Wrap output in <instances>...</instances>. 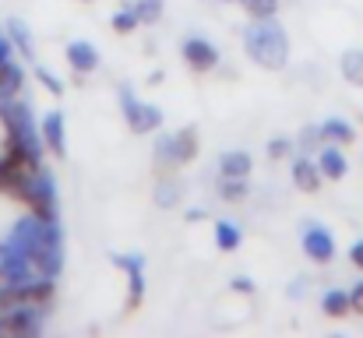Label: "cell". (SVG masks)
<instances>
[{
    "label": "cell",
    "mask_w": 363,
    "mask_h": 338,
    "mask_svg": "<svg viewBox=\"0 0 363 338\" xmlns=\"http://www.w3.org/2000/svg\"><path fill=\"white\" fill-rule=\"evenodd\" d=\"M187 219H191V222H198V219H205V212H201V208H191V212H187Z\"/></svg>",
    "instance_id": "cell-34"
},
{
    "label": "cell",
    "mask_w": 363,
    "mask_h": 338,
    "mask_svg": "<svg viewBox=\"0 0 363 338\" xmlns=\"http://www.w3.org/2000/svg\"><path fill=\"white\" fill-rule=\"evenodd\" d=\"M4 32H7L11 46H14L25 60H35V39H32V28H28L21 18H11V21L4 25Z\"/></svg>",
    "instance_id": "cell-14"
},
{
    "label": "cell",
    "mask_w": 363,
    "mask_h": 338,
    "mask_svg": "<svg viewBox=\"0 0 363 338\" xmlns=\"http://www.w3.org/2000/svg\"><path fill=\"white\" fill-rule=\"evenodd\" d=\"M18 201H25L32 215H39L46 222H57V187H53V180H50L46 169H39V173H32L25 180Z\"/></svg>",
    "instance_id": "cell-4"
},
{
    "label": "cell",
    "mask_w": 363,
    "mask_h": 338,
    "mask_svg": "<svg viewBox=\"0 0 363 338\" xmlns=\"http://www.w3.org/2000/svg\"><path fill=\"white\" fill-rule=\"evenodd\" d=\"M21 85H25V71H21V64H14V60L0 64V103L14 99V96L21 92Z\"/></svg>",
    "instance_id": "cell-18"
},
{
    "label": "cell",
    "mask_w": 363,
    "mask_h": 338,
    "mask_svg": "<svg viewBox=\"0 0 363 338\" xmlns=\"http://www.w3.org/2000/svg\"><path fill=\"white\" fill-rule=\"evenodd\" d=\"M121 106H123V120H127V127H130L134 134H155V130L162 127V110L152 106V103L134 99V92H130L127 85L121 89Z\"/></svg>",
    "instance_id": "cell-5"
},
{
    "label": "cell",
    "mask_w": 363,
    "mask_h": 338,
    "mask_svg": "<svg viewBox=\"0 0 363 338\" xmlns=\"http://www.w3.org/2000/svg\"><path fill=\"white\" fill-rule=\"evenodd\" d=\"M121 7H127L130 14H138L141 25H152L162 18V0H121Z\"/></svg>",
    "instance_id": "cell-21"
},
{
    "label": "cell",
    "mask_w": 363,
    "mask_h": 338,
    "mask_svg": "<svg viewBox=\"0 0 363 338\" xmlns=\"http://www.w3.org/2000/svg\"><path fill=\"white\" fill-rule=\"evenodd\" d=\"M223 4H233V0H223ZM237 4H240V0H237Z\"/></svg>",
    "instance_id": "cell-36"
},
{
    "label": "cell",
    "mask_w": 363,
    "mask_h": 338,
    "mask_svg": "<svg viewBox=\"0 0 363 338\" xmlns=\"http://www.w3.org/2000/svg\"><path fill=\"white\" fill-rule=\"evenodd\" d=\"M243 243V232L237 222H230V219H219L216 222V247L223 250V254H230V250H237Z\"/></svg>",
    "instance_id": "cell-20"
},
{
    "label": "cell",
    "mask_w": 363,
    "mask_h": 338,
    "mask_svg": "<svg viewBox=\"0 0 363 338\" xmlns=\"http://www.w3.org/2000/svg\"><path fill=\"white\" fill-rule=\"evenodd\" d=\"M296 145L303 148V155H307V152H314V148H321V145H325V137H321V123H314V127H303Z\"/></svg>",
    "instance_id": "cell-26"
},
{
    "label": "cell",
    "mask_w": 363,
    "mask_h": 338,
    "mask_svg": "<svg viewBox=\"0 0 363 338\" xmlns=\"http://www.w3.org/2000/svg\"><path fill=\"white\" fill-rule=\"evenodd\" d=\"M240 4L250 21H261V18H275L279 14V0H240Z\"/></svg>",
    "instance_id": "cell-23"
},
{
    "label": "cell",
    "mask_w": 363,
    "mask_h": 338,
    "mask_svg": "<svg viewBox=\"0 0 363 338\" xmlns=\"http://www.w3.org/2000/svg\"><path fill=\"white\" fill-rule=\"evenodd\" d=\"M250 169H254V159L243 148H233V152H223L219 155V176H240V180H247Z\"/></svg>",
    "instance_id": "cell-15"
},
{
    "label": "cell",
    "mask_w": 363,
    "mask_h": 338,
    "mask_svg": "<svg viewBox=\"0 0 363 338\" xmlns=\"http://www.w3.org/2000/svg\"><path fill=\"white\" fill-rule=\"evenodd\" d=\"M350 261H353V264L363 271V240H357V243L350 247Z\"/></svg>",
    "instance_id": "cell-32"
},
{
    "label": "cell",
    "mask_w": 363,
    "mask_h": 338,
    "mask_svg": "<svg viewBox=\"0 0 363 338\" xmlns=\"http://www.w3.org/2000/svg\"><path fill=\"white\" fill-rule=\"evenodd\" d=\"M321 310H325V317H350V314H353L350 289H328V293L321 296Z\"/></svg>",
    "instance_id": "cell-19"
},
{
    "label": "cell",
    "mask_w": 363,
    "mask_h": 338,
    "mask_svg": "<svg viewBox=\"0 0 363 338\" xmlns=\"http://www.w3.org/2000/svg\"><path fill=\"white\" fill-rule=\"evenodd\" d=\"M110 25H113V32H117V35H130L141 21H138V14H130L127 7H121V11L113 14V21H110Z\"/></svg>",
    "instance_id": "cell-25"
},
{
    "label": "cell",
    "mask_w": 363,
    "mask_h": 338,
    "mask_svg": "<svg viewBox=\"0 0 363 338\" xmlns=\"http://www.w3.org/2000/svg\"><path fill=\"white\" fill-rule=\"evenodd\" d=\"M293 145H296L293 137H286V134H275V137L268 141V155H272V159H286V155L293 152Z\"/></svg>",
    "instance_id": "cell-29"
},
{
    "label": "cell",
    "mask_w": 363,
    "mask_h": 338,
    "mask_svg": "<svg viewBox=\"0 0 363 338\" xmlns=\"http://www.w3.org/2000/svg\"><path fill=\"white\" fill-rule=\"evenodd\" d=\"M233 289H237V293H254V282H250L247 275H237V278H233Z\"/></svg>",
    "instance_id": "cell-33"
},
{
    "label": "cell",
    "mask_w": 363,
    "mask_h": 338,
    "mask_svg": "<svg viewBox=\"0 0 363 338\" xmlns=\"http://www.w3.org/2000/svg\"><path fill=\"white\" fill-rule=\"evenodd\" d=\"M82 4H89V0H82Z\"/></svg>",
    "instance_id": "cell-37"
},
{
    "label": "cell",
    "mask_w": 363,
    "mask_h": 338,
    "mask_svg": "<svg viewBox=\"0 0 363 338\" xmlns=\"http://www.w3.org/2000/svg\"><path fill=\"white\" fill-rule=\"evenodd\" d=\"M14 57V46H11V39H7V32L0 28V64H7Z\"/></svg>",
    "instance_id": "cell-31"
},
{
    "label": "cell",
    "mask_w": 363,
    "mask_h": 338,
    "mask_svg": "<svg viewBox=\"0 0 363 338\" xmlns=\"http://www.w3.org/2000/svg\"><path fill=\"white\" fill-rule=\"evenodd\" d=\"M342 74L350 85H363V53L360 50H346L342 53Z\"/></svg>",
    "instance_id": "cell-22"
},
{
    "label": "cell",
    "mask_w": 363,
    "mask_h": 338,
    "mask_svg": "<svg viewBox=\"0 0 363 338\" xmlns=\"http://www.w3.org/2000/svg\"><path fill=\"white\" fill-rule=\"evenodd\" d=\"M43 332V307H11V310H0V335L11 338H32Z\"/></svg>",
    "instance_id": "cell-6"
},
{
    "label": "cell",
    "mask_w": 363,
    "mask_h": 338,
    "mask_svg": "<svg viewBox=\"0 0 363 338\" xmlns=\"http://www.w3.org/2000/svg\"><path fill=\"white\" fill-rule=\"evenodd\" d=\"M219 194L226 201H243L247 198V180H240V176H219Z\"/></svg>",
    "instance_id": "cell-24"
},
{
    "label": "cell",
    "mask_w": 363,
    "mask_h": 338,
    "mask_svg": "<svg viewBox=\"0 0 363 338\" xmlns=\"http://www.w3.org/2000/svg\"><path fill=\"white\" fill-rule=\"evenodd\" d=\"M303 254H307L314 264H328V261H335V240H332V232H328L321 222L303 225Z\"/></svg>",
    "instance_id": "cell-8"
},
{
    "label": "cell",
    "mask_w": 363,
    "mask_h": 338,
    "mask_svg": "<svg viewBox=\"0 0 363 338\" xmlns=\"http://www.w3.org/2000/svg\"><path fill=\"white\" fill-rule=\"evenodd\" d=\"M243 50L264 71H282L289 64V35L275 18L250 21L247 32H243Z\"/></svg>",
    "instance_id": "cell-1"
},
{
    "label": "cell",
    "mask_w": 363,
    "mask_h": 338,
    "mask_svg": "<svg viewBox=\"0 0 363 338\" xmlns=\"http://www.w3.org/2000/svg\"><path fill=\"white\" fill-rule=\"evenodd\" d=\"M318 166H321L325 180H342V176L350 173V162H346V155H342V145H321Z\"/></svg>",
    "instance_id": "cell-13"
},
{
    "label": "cell",
    "mask_w": 363,
    "mask_h": 338,
    "mask_svg": "<svg viewBox=\"0 0 363 338\" xmlns=\"http://www.w3.org/2000/svg\"><path fill=\"white\" fill-rule=\"evenodd\" d=\"M350 303H353V314H363V278L350 289Z\"/></svg>",
    "instance_id": "cell-30"
},
{
    "label": "cell",
    "mask_w": 363,
    "mask_h": 338,
    "mask_svg": "<svg viewBox=\"0 0 363 338\" xmlns=\"http://www.w3.org/2000/svg\"><path fill=\"white\" fill-rule=\"evenodd\" d=\"M67 64L74 74H92V71H99V50L89 39H74V43H67Z\"/></svg>",
    "instance_id": "cell-12"
},
{
    "label": "cell",
    "mask_w": 363,
    "mask_h": 338,
    "mask_svg": "<svg viewBox=\"0 0 363 338\" xmlns=\"http://www.w3.org/2000/svg\"><path fill=\"white\" fill-rule=\"evenodd\" d=\"M35 78H39V85H43L46 92H53V96H64V81H60L53 71H46V67H35Z\"/></svg>",
    "instance_id": "cell-28"
},
{
    "label": "cell",
    "mask_w": 363,
    "mask_h": 338,
    "mask_svg": "<svg viewBox=\"0 0 363 338\" xmlns=\"http://www.w3.org/2000/svg\"><path fill=\"white\" fill-rule=\"evenodd\" d=\"M113 264L127 271L130 293H127V310H138L145 300V261L138 254H113Z\"/></svg>",
    "instance_id": "cell-9"
},
{
    "label": "cell",
    "mask_w": 363,
    "mask_h": 338,
    "mask_svg": "<svg viewBox=\"0 0 363 338\" xmlns=\"http://www.w3.org/2000/svg\"><path fill=\"white\" fill-rule=\"evenodd\" d=\"M198 159V130L184 127L177 134H162L155 141V166L159 169H173V166H187Z\"/></svg>",
    "instance_id": "cell-3"
},
{
    "label": "cell",
    "mask_w": 363,
    "mask_h": 338,
    "mask_svg": "<svg viewBox=\"0 0 363 338\" xmlns=\"http://www.w3.org/2000/svg\"><path fill=\"white\" fill-rule=\"evenodd\" d=\"M293 187L296 191H303V194H318L321 191V180H325V173H321V166L311 159V155H300V159H293Z\"/></svg>",
    "instance_id": "cell-11"
},
{
    "label": "cell",
    "mask_w": 363,
    "mask_h": 338,
    "mask_svg": "<svg viewBox=\"0 0 363 338\" xmlns=\"http://www.w3.org/2000/svg\"><path fill=\"white\" fill-rule=\"evenodd\" d=\"M39 134H43L46 152H53L57 159L67 155V134H64V113L60 110H50L43 120H39Z\"/></svg>",
    "instance_id": "cell-10"
},
{
    "label": "cell",
    "mask_w": 363,
    "mask_h": 338,
    "mask_svg": "<svg viewBox=\"0 0 363 338\" xmlns=\"http://www.w3.org/2000/svg\"><path fill=\"white\" fill-rule=\"evenodd\" d=\"M0 123H4V145H18V148H28L35 155H43V134H39V123L32 116V106L21 103L18 96L0 103Z\"/></svg>",
    "instance_id": "cell-2"
},
{
    "label": "cell",
    "mask_w": 363,
    "mask_h": 338,
    "mask_svg": "<svg viewBox=\"0 0 363 338\" xmlns=\"http://www.w3.org/2000/svg\"><path fill=\"white\" fill-rule=\"evenodd\" d=\"M7 282H11V278H7V275H4V271H0V289H4V286H7Z\"/></svg>",
    "instance_id": "cell-35"
},
{
    "label": "cell",
    "mask_w": 363,
    "mask_h": 338,
    "mask_svg": "<svg viewBox=\"0 0 363 338\" xmlns=\"http://www.w3.org/2000/svg\"><path fill=\"white\" fill-rule=\"evenodd\" d=\"M28 176H32V173H28V169H21L14 159L0 155V191H4V194H14V198H18Z\"/></svg>",
    "instance_id": "cell-16"
},
{
    "label": "cell",
    "mask_w": 363,
    "mask_h": 338,
    "mask_svg": "<svg viewBox=\"0 0 363 338\" xmlns=\"http://www.w3.org/2000/svg\"><path fill=\"white\" fill-rule=\"evenodd\" d=\"M180 201V184H162L159 191H155V205L159 208H173Z\"/></svg>",
    "instance_id": "cell-27"
},
{
    "label": "cell",
    "mask_w": 363,
    "mask_h": 338,
    "mask_svg": "<svg viewBox=\"0 0 363 338\" xmlns=\"http://www.w3.org/2000/svg\"><path fill=\"white\" fill-rule=\"evenodd\" d=\"M321 137H325V145H353V141H357V130H353L350 120L328 116V120L321 123Z\"/></svg>",
    "instance_id": "cell-17"
},
{
    "label": "cell",
    "mask_w": 363,
    "mask_h": 338,
    "mask_svg": "<svg viewBox=\"0 0 363 338\" xmlns=\"http://www.w3.org/2000/svg\"><path fill=\"white\" fill-rule=\"evenodd\" d=\"M184 64L194 71V74H208V71H216L219 67V50L208 43V39H201V35H191V39H184Z\"/></svg>",
    "instance_id": "cell-7"
}]
</instances>
